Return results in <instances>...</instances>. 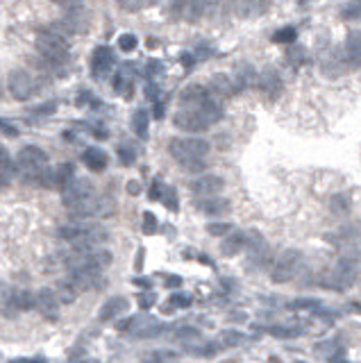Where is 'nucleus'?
<instances>
[{
  "instance_id": "nucleus-32",
  "label": "nucleus",
  "mask_w": 361,
  "mask_h": 363,
  "mask_svg": "<svg viewBox=\"0 0 361 363\" xmlns=\"http://www.w3.org/2000/svg\"><path fill=\"white\" fill-rule=\"evenodd\" d=\"M343 16L345 18H361V2H348L343 7Z\"/></svg>"
},
{
  "instance_id": "nucleus-4",
  "label": "nucleus",
  "mask_w": 361,
  "mask_h": 363,
  "mask_svg": "<svg viewBox=\"0 0 361 363\" xmlns=\"http://www.w3.org/2000/svg\"><path fill=\"white\" fill-rule=\"evenodd\" d=\"M300 266H302V252L300 250L282 252L271 270V279L275 281V284H286L289 279H293V277L298 275Z\"/></svg>"
},
{
  "instance_id": "nucleus-20",
  "label": "nucleus",
  "mask_w": 361,
  "mask_h": 363,
  "mask_svg": "<svg viewBox=\"0 0 361 363\" xmlns=\"http://www.w3.org/2000/svg\"><path fill=\"white\" fill-rule=\"evenodd\" d=\"M211 93L213 95H220V98H230L232 93H234V82H232L227 75H223V73H218V75L211 77Z\"/></svg>"
},
{
  "instance_id": "nucleus-17",
  "label": "nucleus",
  "mask_w": 361,
  "mask_h": 363,
  "mask_svg": "<svg viewBox=\"0 0 361 363\" xmlns=\"http://www.w3.org/2000/svg\"><path fill=\"white\" fill-rule=\"evenodd\" d=\"M125 311H127V300H125V298H112V300H107L105 304H102L98 318H100V320H112L114 316L125 313Z\"/></svg>"
},
{
  "instance_id": "nucleus-22",
  "label": "nucleus",
  "mask_w": 361,
  "mask_h": 363,
  "mask_svg": "<svg viewBox=\"0 0 361 363\" xmlns=\"http://www.w3.org/2000/svg\"><path fill=\"white\" fill-rule=\"evenodd\" d=\"M132 129H134V134L141 136V139L148 136V116H146L143 109L134 112V116H132Z\"/></svg>"
},
{
  "instance_id": "nucleus-39",
  "label": "nucleus",
  "mask_w": 361,
  "mask_h": 363,
  "mask_svg": "<svg viewBox=\"0 0 361 363\" xmlns=\"http://www.w3.org/2000/svg\"><path fill=\"white\" fill-rule=\"evenodd\" d=\"M139 304H141V309H150V304H154V295L152 293H146L139 298Z\"/></svg>"
},
{
  "instance_id": "nucleus-45",
  "label": "nucleus",
  "mask_w": 361,
  "mask_h": 363,
  "mask_svg": "<svg viewBox=\"0 0 361 363\" xmlns=\"http://www.w3.org/2000/svg\"><path fill=\"white\" fill-rule=\"evenodd\" d=\"M150 200H159V182H154L150 188Z\"/></svg>"
},
{
  "instance_id": "nucleus-16",
  "label": "nucleus",
  "mask_w": 361,
  "mask_h": 363,
  "mask_svg": "<svg viewBox=\"0 0 361 363\" xmlns=\"http://www.w3.org/2000/svg\"><path fill=\"white\" fill-rule=\"evenodd\" d=\"M107 161H109V157H107V152H102L100 148H89L84 152V164L89 166V170H93V173H102L107 168Z\"/></svg>"
},
{
  "instance_id": "nucleus-24",
  "label": "nucleus",
  "mask_w": 361,
  "mask_h": 363,
  "mask_svg": "<svg viewBox=\"0 0 361 363\" xmlns=\"http://www.w3.org/2000/svg\"><path fill=\"white\" fill-rule=\"evenodd\" d=\"M159 332H164V325H159L157 320H146V322H143V327H139L134 334L136 336H143V338H148V336H157Z\"/></svg>"
},
{
  "instance_id": "nucleus-43",
  "label": "nucleus",
  "mask_w": 361,
  "mask_h": 363,
  "mask_svg": "<svg viewBox=\"0 0 361 363\" xmlns=\"http://www.w3.org/2000/svg\"><path fill=\"white\" fill-rule=\"evenodd\" d=\"M180 336H182V338H196V336H198V329H189V327H186V329H180V332H178V338H180Z\"/></svg>"
},
{
  "instance_id": "nucleus-8",
  "label": "nucleus",
  "mask_w": 361,
  "mask_h": 363,
  "mask_svg": "<svg viewBox=\"0 0 361 363\" xmlns=\"http://www.w3.org/2000/svg\"><path fill=\"white\" fill-rule=\"evenodd\" d=\"M225 188V180L220 175H200L191 182V191L198 195H216Z\"/></svg>"
},
{
  "instance_id": "nucleus-38",
  "label": "nucleus",
  "mask_w": 361,
  "mask_h": 363,
  "mask_svg": "<svg viewBox=\"0 0 361 363\" xmlns=\"http://www.w3.org/2000/svg\"><path fill=\"white\" fill-rule=\"evenodd\" d=\"M171 304L180 306V309H186V306L191 304V300L186 298V295H173V298H171Z\"/></svg>"
},
{
  "instance_id": "nucleus-30",
  "label": "nucleus",
  "mask_w": 361,
  "mask_h": 363,
  "mask_svg": "<svg viewBox=\"0 0 361 363\" xmlns=\"http://www.w3.org/2000/svg\"><path fill=\"white\" fill-rule=\"evenodd\" d=\"M119 48L125 50V53H132V50L136 48V36L134 34H123L119 39Z\"/></svg>"
},
{
  "instance_id": "nucleus-25",
  "label": "nucleus",
  "mask_w": 361,
  "mask_h": 363,
  "mask_svg": "<svg viewBox=\"0 0 361 363\" xmlns=\"http://www.w3.org/2000/svg\"><path fill=\"white\" fill-rule=\"evenodd\" d=\"M296 36H298L296 28H282L272 34V41L275 43H291V41H296Z\"/></svg>"
},
{
  "instance_id": "nucleus-34",
  "label": "nucleus",
  "mask_w": 361,
  "mask_h": 363,
  "mask_svg": "<svg viewBox=\"0 0 361 363\" xmlns=\"http://www.w3.org/2000/svg\"><path fill=\"white\" fill-rule=\"evenodd\" d=\"M318 304V300H296V302H291V309H311V306Z\"/></svg>"
},
{
  "instance_id": "nucleus-3",
  "label": "nucleus",
  "mask_w": 361,
  "mask_h": 363,
  "mask_svg": "<svg viewBox=\"0 0 361 363\" xmlns=\"http://www.w3.org/2000/svg\"><path fill=\"white\" fill-rule=\"evenodd\" d=\"M36 48L41 57L46 59L48 64H64L68 59V41L64 36L55 34L53 30H43L39 39H36Z\"/></svg>"
},
{
  "instance_id": "nucleus-35",
  "label": "nucleus",
  "mask_w": 361,
  "mask_h": 363,
  "mask_svg": "<svg viewBox=\"0 0 361 363\" xmlns=\"http://www.w3.org/2000/svg\"><path fill=\"white\" fill-rule=\"evenodd\" d=\"M302 53H304L302 48H293V50H289V53H286V59H289L291 64H296V66H298V64L302 61V57H304Z\"/></svg>"
},
{
  "instance_id": "nucleus-23",
  "label": "nucleus",
  "mask_w": 361,
  "mask_h": 363,
  "mask_svg": "<svg viewBox=\"0 0 361 363\" xmlns=\"http://www.w3.org/2000/svg\"><path fill=\"white\" fill-rule=\"evenodd\" d=\"M330 209H331V213H336V216H345V213L350 211V198L348 195H341V193L331 195L330 198Z\"/></svg>"
},
{
  "instance_id": "nucleus-28",
  "label": "nucleus",
  "mask_w": 361,
  "mask_h": 363,
  "mask_svg": "<svg viewBox=\"0 0 361 363\" xmlns=\"http://www.w3.org/2000/svg\"><path fill=\"white\" fill-rule=\"evenodd\" d=\"M0 166H2V186H7L9 180H12V161H9L7 150H2V161H0Z\"/></svg>"
},
{
  "instance_id": "nucleus-18",
  "label": "nucleus",
  "mask_w": 361,
  "mask_h": 363,
  "mask_svg": "<svg viewBox=\"0 0 361 363\" xmlns=\"http://www.w3.org/2000/svg\"><path fill=\"white\" fill-rule=\"evenodd\" d=\"M245 239H248V234H243V232H234V234H230L225 241H223V245H220V252H223L225 257L239 254V252H241V247L245 245Z\"/></svg>"
},
{
  "instance_id": "nucleus-7",
  "label": "nucleus",
  "mask_w": 361,
  "mask_h": 363,
  "mask_svg": "<svg viewBox=\"0 0 361 363\" xmlns=\"http://www.w3.org/2000/svg\"><path fill=\"white\" fill-rule=\"evenodd\" d=\"M9 93H12V98L16 100H30L32 93L36 91V84L34 80H32V75L28 73V70H14L12 75H9Z\"/></svg>"
},
{
  "instance_id": "nucleus-44",
  "label": "nucleus",
  "mask_w": 361,
  "mask_h": 363,
  "mask_svg": "<svg viewBox=\"0 0 361 363\" xmlns=\"http://www.w3.org/2000/svg\"><path fill=\"white\" fill-rule=\"evenodd\" d=\"M119 7L130 9V12H136V9H141V7H143V2H119Z\"/></svg>"
},
{
  "instance_id": "nucleus-12",
  "label": "nucleus",
  "mask_w": 361,
  "mask_h": 363,
  "mask_svg": "<svg viewBox=\"0 0 361 363\" xmlns=\"http://www.w3.org/2000/svg\"><path fill=\"white\" fill-rule=\"evenodd\" d=\"M57 304H60V298L57 293H53V288H41L36 293V309L46 318H57V311H60Z\"/></svg>"
},
{
  "instance_id": "nucleus-21",
  "label": "nucleus",
  "mask_w": 361,
  "mask_h": 363,
  "mask_svg": "<svg viewBox=\"0 0 361 363\" xmlns=\"http://www.w3.org/2000/svg\"><path fill=\"white\" fill-rule=\"evenodd\" d=\"M77 291H80V288L73 284V279L60 281V286H57V298H60L61 304H71L73 300L77 298Z\"/></svg>"
},
{
  "instance_id": "nucleus-37",
  "label": "nucleus",
  "mask_w": 361,
  "mask_h": 363,
  "mask_svg": "<svg viewBox=\"0 0 361 363\" xmlns=\"http://www.w3.org/2000/svg\"><path fill=\"white\" fill-rule=\"evenodd\" d=\"M55 112H57V102H46L39 109H34L36 116H46V114H55Z\"/></svg>"
},
{
  "instance_id": "nucleus-11",
  "label": "nucleus",
  "mask_w": 361,
  "mask_h": 363,
  "mask_svg": "<svg viewBox=\"0 0 361 363\" xmlns=\"http://www.w3.org/2000/svg\"><path fill=\"white\" fill-rule=\"evenodd\" d=\"M114 61H116V59H114V53L107 46H98L93 50V55H91V68H93V73L98 77L105 75V73H109L112 66H114Z\"/></svg>"
},
{
  "instance_id": "nucleus-5",
  "label": "nucleus",
  "mask_w": 361,
  "mask_h": 363,
  "mask_svg": "<svg viewBox=\"0 0 361 363\" xmlns=\"http://www.w3.org/2000/svg\"><path fill=\"white\" fill-rule=\"evenodd\" d=\"M91 198H93V184H91L89 180H80V177H75V180L61 191V202H64L68 209L82 205V202H87V200H91Z\"/></svg>"
},
{
  "instance_id": "nucleus-1",
  "label": "nucleus",
  "mask_w": 361,
  "mask_h": 363,
  "mask_svg": "<svg viewBox=\"0 0 361 363\" xmlns=\"http://www.w3.org/2000/svg\"><path fill=\"white\" fill-rule=\"evenodd\" d=\"M14 164L18 166V170L23 173V177L28 182H36V180H41L43 173L48 170V154L43 152L41 148L25 146L23 150L16 154V161H14Z\"/></svg>"
},
{
  "instance_id": "nucleus-36",
  "label": "nucleus",
  "mask_w": 361,
  "mask_h": 363,
  "mask_svg": "<svg viewBox=\"0 0 361 363\" xmlns=\"http://www.w3.org/2000/svg\"><path fill=\"white\" fill-rule=\"evenodd\" d=\"M119 157H120V161H123L125 166H130L132 161H134V152H132V148H120Z\"/></svg>"
},
{
  "instance_id": "nucleus-29",
  "label": "nucleus",
  "mask_w": 361,
  "mask_h": 363,
  "mask_svg": "<svg viewBox=\"0 0 361 363\" xmlns=\"http://www.w3.org/2000/svg\"><path fill=\"white\" fill-rule=\"evenodd\" d=\"M205 5H198V2H184V12H186V18L189 21H198L200 18V12Z\"/></svg>"
},
{
  "instance_id": "nucleus-27",
  "label": "nucleus",
  "mask_w": 361,
  "mask_h": 363,
  "mask_svg": "<svg viewBox=\"0 0 361 363\" xmlns=\"http://www.w3.org/2000/svg\"><path fill=\"white\" fill-rule=\"evenodd\" d=\"M232 223H209L207 225V232L211 236H225V234H230L232 232Z\"/></svg>"
},
{
  "instance_id": "nucleus-15",
  "label": "nucleus",
  "mask_w": 361,
  "mask_h": 363,
  "mask_svg": "<svg viewBox=\"0 0 361 363\" xmlns=\"http://www.w3.org/2000/svg\"><path fill=\"white\" fill-rule=\"evenodd\" d=\"M345 59L350 61V66H359L361 64V32H350L348 41H345Z\"/></svg>"
},
{
  "instance_id": "nucleus-19",
  "label": "nucleus",
  "mask_w": 361,
  "mask_h": 363,
  "mask_svg": "<svg viewBox=\"0 0 361 363\" xmlns=\"http://www.w3.org/2000/svg\"><path fill=\"white\" fill-rule=\"evenodd\" d=\"M259 84V80H257V73L252 66H239L237 70H234V87L239 89H248L252 87V84Z\"/></svg>"
},
{
  "instance_id": "nucleus-33",
  "label": "nucleus",
  "mask_w": 361,
  "mask_h": 363,
  "mask_svg": "<svg viewBox=\"0 0 361 363\" xmlns=\"http://www.w3.org/2000/svg\"><path fill=\"white\" fill-rule=\"evenodd\" d=\"M266 332H268L271 336H279V338L296 334V332H291V329H286V327H277V325H271V327H266Z\"/></svg>"
},
{
  "instance_id": "nucleus-2",
  "label": "nucleus",
  "mask_w": 361,
  "mask_h": 363,
  "mask_svg": "<svg viewBox=\"0 0 361 363\" xmlns=\"http://www.w3.org/2000/svg\"><path fill=\"white\" fill-rule=\"evenodd\" d=\"M168 152L182 166H193L209 152V143L205 139H173L168 143Z\"/></svg>"
},
{
  "instance_id": "nucleus-26",
  "label": "nucleus",
  "mask_w": 361,
  "mask_h": 363,
  "mask_svg": "<svg viewBox=\"0 0 361 363\" xmlns=\"http://www.w3.org/2000/svg\"><path fill=\"white\" fill-rule=\"evenodd\" d=\"M220 343L223 345H241V343H245V336L241 334V332H223L220 334Z\"/></svg>"
},
{
  "instance_id": "nucleus-48",
  "label": "nucleus",
  "mask_w": 361,
  "mask_h": 363,
  "mask_svg": "<svg viewBox=\"0 0 361 363\" xmlns=\"http://www.w3.org/2000/svg\"><path fill=\"white\" fill-rule=\"evenodd\" d=\"M164 116V105H157L154 107V118H161Z\"/></svg>"
},
{
  "instance_id": "nucleus-6",
  "label": "nucleus",
  "mask_w": 361,
  "mask_h": 363,
  "mask_svg": "<svg viewBox=\"0 0 361 363\" xmlns=\"http://www.w3.org/2000/svg\"><path fill=\"white\" fill-rule=\"evenodd\" d=\"M173 125L182 132H191V134H198V132H205L209 129V121L202 116L198 109H182L173 116Z\"/></svg>"
},
{
  "instance_id": "nucleus-9",
  "label": "nucleus",
  "mask_w": 361,
  "mask_h": 363,
  "mask_svg": "<svg viewBox=\"0 0 361 363\" xmlns=\"http://www.w3.org/2000/svg\"><path fill=\"white\" fill-rule=\"evenodd\" d=\"M211 98V91L205 87H200V84H191V87H186L180 93V100H182V105L191 107V109H200L202 105H207V100Z\"/></svg>"
},
{
  "instance_id": "nucleus-31",
  "label": "nucleus",
  "mask_w": 361,
  "mask_h": 363,
  "mask_svg": "<svg viewBox=\"0 0 361 363\" xmlns=\"http://www.w3.org/2000/svg\"><path fill=\"white\" fill-rule=\"evenodd\" d=\"M154 229H157V220L150 211L143 213V234H154Z\"/></svg>"
},
{
  "instance_id": "nucleus-13",
  "label": "nucleus",
  "mask_w": 361,
  "mask_h": 363,
  "mask_svg": "<svg viewBox=\"0 0 361 363\" xmlns=\"http://www.w3.org/2000/svg\"><path fill=\"white\" fill-rule=\"evenodd\" d=\"M259 89L266 95H271L272 100L277 98L279 91H282V80H279V73H277V70H275V68L261 70V75H259Z\"/></svg>"
},
{
  "instance_id": "nucleus-42",
  "label": "nucleus",
  "mask_w": 361,
  "mask_h": 363,
  "mask_svg": "<svg viewBox=\"0 0 361 363\" xmlns=\"http://www.w3.org/2000/svg\"><path fill=\"white\" fill-rule=\"evenodd\" d=\"M148 70L152 73V75H159V73H164V64H161V61H150Z\"/></svg>"
},
{
  "instance_id": "nucleus-49",
  "label": "nucleus",
  "mask_w": 361,
  "mask_h": 363,
  "mask_svg": "<svg viewBox=\"0 0 361 363\" xmlns=\"http://www.w3.org/2000/svg\"><path fill=\"white\" fill-rule=\"evenodd\" d=\"M182 61H184V66H191L193 64V57L191 55H182Z\"/></svg>"
},
{
  "instance_id": "nucleus-14",
  "label": "nucleus",
  "mask_w": 361,
  "mask_h": 363,
  "mask_svg": "<svg viewBox=\"0 0 361 363\" xmlns=\"http://www.w3.org/2000/svg\"><path fill=\"white\" fill-rule=\"evenodd\" d=\"M196 209L202 211L205 216H220L230 209V202L225 198H202L196 200Z\"/></svg>"
},
{
  "instance_id": "nucleus-40",
  "label": "nucleus",
  "mask_w": 361,
  "mask_h": 363,
  "mask_svg": "<svg viewBox=\"0 0 361 363\" xmlns=\"http://www.w3.org/2000/svg\"><path fill=\"white\" fill-rule=\"evenodd\" d=\"M2 134H5V136H18V129L12 127L9 121H2Z\"/></svg>"
},
{
  "instance_id": "nucleus-10",
  "label": "nucleus",
  "mask_w": 361,
  "mask_h": 363,
  "mask_svg": "<svg viewBox=\"0 0 361 363\" xmlns=\"http://www.w3.org/2000/svg\"><path fill=\"white\" fill-rule=\"evenodd\" d=\"M245 245H248V252H250V257H252V261H257V264H266V259H268L271 252H268L266 239H264L259 232H248Z\"/></svg>"
},
{
  "instance_id": "nucleus-47",
  "label": "nucleus",
  "mask_w": 361,
  "mask_h": 363,
  "mask_svg": "<svg viewBox=\"0 0 361 363\" xmlns=\"http://www.w3.org/2000/svg\"><path fill=\"white\" fill-rule=\"evenodd\" d=\"M146 98H150V100L157 98V87H148V91H146Z\"/></svg>"
},
{
  "instance_id": "nucleus-50",
  "label": "nucleus",
  "mask_w": 361,
  "mask_h": 363,
  "mask_svg": "<svg viewBox=\"0 0 361 363\" xmlns=\"http://www.w3.org/2000/svg\"><path fill=\"white\" fill-rule=\"evenodd\" d=\"M225 363H234V361H225Z\"/></svg>"
},
{
  "instance_id": "nucleus-46",
  "label": "nucleus",
  "mask_w": 361,
  "mask_h": 363,
  "mask_svg": "<svg viewBox=\"0 0 361 363\" xmlns=\"http://www.w3.org/2000/svg\"><path fill=\"white\" fill-rule=\"evenodd\" d=\"M166 284L168 286H182V279L180 277H166Z\"/></svg>"
},
{
  "instance_id": "nucleus-41",
  "label": "nucleus",
  "mask_w": 361,
  "mask_h": 363,
  "mask_svg": "<svg viewBox=\"0 0 361 363\" xmlns=\"http://www.w3.org/2000/svg\"><path fill=\"white\" fill-rule=\"evenodd\" d=\"M166 205H168V209L178 211V202H175V191H173V188H168V198H166Z\"/></svg>"
}]
</instances>
